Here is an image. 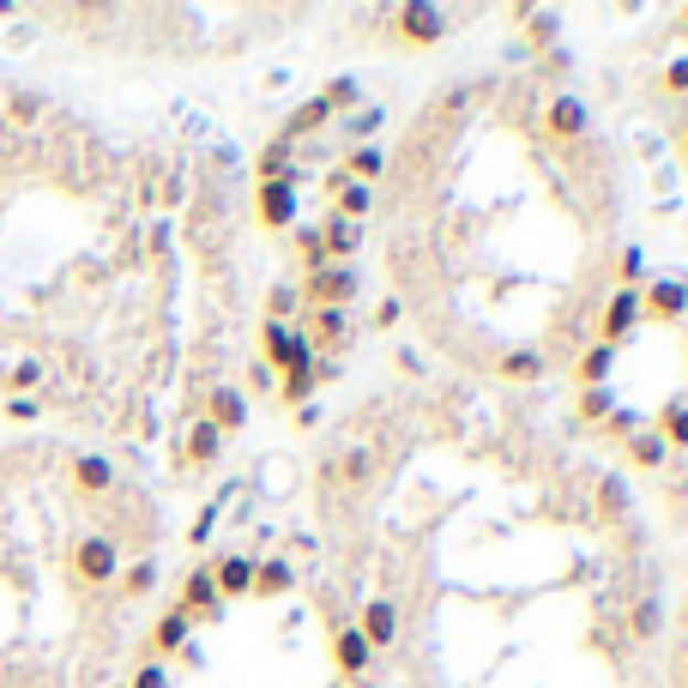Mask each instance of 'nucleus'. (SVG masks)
Returning <instances> with one entry per match:
<instances>
[{
  "label": "nucleus",
  "instance_id": "35",
  "mask_svg": "<svg viewBox=\"0 0 688 688\" xmlns=\"http://www.w3.org/2000/svg\"><path fill=\"white\" fill-rule=\"evenodd\" d=\"M151 585H158V562H151V556H139V562H121V592H127V598H146Z\"/></svg>",
  "mask_w": 688,
  "mask_h": 688
},
{
  "label": "nucleus",
  "instance_id": "25",
  "mask_svg": "<svg viewBox=\"0 0 688 688\" xmlns=\"http://www.w3.org/2000/svg\"><path fill=\"white\" fill-rule=\"evenodd\" d=\"M344 175H351V182H363V187H375L380 175H387V151L380 146H351V158L338 163Z\"/></svg>",
  "mask_w": 688,
  "mask_h": 688
},
{
  "label": "nucleus",
  "instance_id": "3",
  "mask_svg": "<svg viewBox=\"0 0 688 688\" xmlns=\"http://www.w3.org/2000/svg\"><path fill=\"white\" fill-rule=\"evenodd\" d=\"M260 363L272 368H309V363H321V356H314V344H309V333H297V326L290 321H260Z\"/></svg>",
  "mask_w": 688,
  "mask_h": 688
},
{
  "label": "nucleus",
  "instance_id": "12",
  "mask_svg": "<svg viewBox=\"0 0 688 688\" xmlns=\"http://www.w3.org/2000/svg\"><path fill=\"white\" fill-rule=\"evenodd\" d=\"M187 646H194V616H187L182 604H170L158 616V628H151V658H170V653L182 658Z\"/></svg>",
  "mask_w": 688,
  "mask_h": 688
},
{
  "label": "nucleus",
  "instance_id": "15",
  "mask_svg": "<svg viewBox=\"0 0 688 688\" xmlns=\"http://www.w3.org/2000/svg\"><path fill=\"white\" fill-rule=\"evenodd\" d=\"M333 375H338V368L326 363V356H321V363H309V368H290V375H278V399L302 411V405L314 399V387H321V380H333Z\"/></svg>",
  "mask_w": 688,
  "mask_h": 688
},
{
  "label": "nucleus",
  "instance_id": "45",
  "mask_svg": "<svg viewBox=\"0 0 688 688\" xmlns=\"http://www.w3.org/2000/svg\"><path fill=\"white\" fill-rule=\"evenodd\" d=\"M36 417H43L36 399H7V423H36Z\"/></svg>",
  "mask_w": 688,
  "mask_h": 688
},
{
  "label": "nucleus",
  "instance_id": "51",
  "mask_svg": "<svg viewBox=\"0 0 688 688\" xmlns=\"http://www.w3.org/2000/svg\"><path fill=\"white\" fill-rule=\"evenodd\" d=\"M682 24H688V7H682Z\"/></svg>",
  "mask_w": 688,
  "mask_h": 688
},
{
  "label": "nucleus",
  "instance_id": "43",
  "mask_svg": "<svg viewBox=\"0 0 688 688\" xmlns=\"http://www.w3.org/2000/svg\"><path fill=\"white\" fill-rule=\"evenodd\" d=\"M297 302H302V290H297V284H278L272 297H266V321H284V314L297 309Z\"/></svg>",
  "mask_w": 688,
  "mask_h": 688
},
{
  "label": "nucleus",
  "instance_id": "40",
  "mask_svg": "<svg viewBox=\"0 0 688 688\" xmlns=\"http://www.w3.org/2000/svg\"><path fill=\"white\" fill-rule=\"evenodd\" d=\"M380 121H387V109H375V104H368V109H356V115H351V127H344V133H351L356 146H368V139H375V127H380Z\"/></svg>",
  "mask_w": 688,
  "mask_h": 688
},
{
  "label": "nucleus",
  "instance_id": "6",
  "mask_svg": "<svg viewBox=\"0 0 688 688\" xmlns=\"http://www.w3.org/2000/svg\"><path fill=\"white\" fill-rule=\"evenodd\" d=\"M641 321H646V314H641V290H610V297H604V314H598V344L622 351Z\"/></svg>",
  "mask_w": 688,
  "mask_h": 688
},
{
  "label": "nucleus",
  "instance_id": "5",
  "mask_svg": "<svg viewBox=\"0 0 688 688\" xmlns=\"http://www.w3.org/2000/svg\"><path fill=\"white\" fill-rule=\"evenodd\" d=\"M393 31H399L405 49H436L441 36H448V12L429 7V0H405V7L393 12Z\"/></svg>",
  "mask_w": 688,
  "mask_h": 688
},
{
  "label": "nucleus",
  "instance_id": "29",
  "mask_svg": "<svg viewBox=\"0 0 688 688\" xmlns=\"http://www.w3.org/2000/svg\"><path fill=\"white\" fill-rule=\"evenodd\" d=\"M333 212H338V218H351V224H363L368 212H375V187H363V182H344L338 194H333Z\"/></svg>",
  "mask_w": 688,
  "mask_h": 688
},
{
  "label": "nucleus",
  "instance_id": "37",
  "mask_svg": "<svg viewBox=\"0 0 688 688\" xmlns=\"http://www.w3.org/2000/svg\"><path fill=\"white\" fill-rule=\"evenodd\" d=\"M641 429H646V417L628 411V405H616V411L604 417V436H610V441H628V436H641Z\"/></svg>",
  "mask_w": 688,
  "mask_h": 688
},
{
  "label": "nucleus",
  "instance_id": "39",
  "mask_svg": "<svg viewBox=\"0 0 688 688\" xmlns=\"http://www.w3.org/2000/svg\"><path fill=\"white\" fill-rule=\"evenodd\" d=\"M598 507H604V519H628V490H622V477H604Z\"/></svg>",
  "mask_w": 688,
  "mask_h": 688
},
{
  "label": "nucleus",
  "instance_id": "49",
  "mask_svg": "<svg viewBox=\"0 0 688 688\" xmlns=\"http://www.w3.org/2000/svg\"><path fill=\"white\" fill-rule=\"evenodd\" d=\"M7 12H12V7H7V0H0V19H7Z\"/></svg>",
  "mask_w": 688,
  "mask_h": 688
},
{
  "label": "nucleus",
  "instance_id": "1",
  "mask_svg": "<svg viewBox=\"0 0 688 688\" xmlns=\"http://www.w3.org/2000/svg\"><path fill=\"white\" fill-rule=\"evenodd\" d=\"M302 182H309V170L290 163L284 175H272V182L254 187V212H260L266 229H297L302 224Z\"/></svg>",
  "mask_w": 688,
  "mask_h": 688
},
{
  "label": "nucleus",
  "instance_id": "31",
  "mask_svg": "<svg viewBox=\"0 0 688 688\" xmlns=\"http://www.w3.org/2000/svg\"><path fill=\"white\" fill-rule=\"evenodd\" d=\"M556 36H562V12H550V7L526 12V43L531 49H556Z\"/></svg>",
  "mask_w": 688,
  "mask_h": 688
},
{
  "label": "nucleus",
  "instance_id": "4",
  "mask_svg": "<svg viewBox=\"0 0 688 688\" xmlns=\"http://www.w3.org/2000/svg\"><path fill=\"white\" fill-rule=\"evenodd\" d=\"M544 139L550 146H580L585 133H592V109H585V97H573V92H556L550 104H544Z\"/></svg>",
  "mask_w": 688,
  "mask_h": 688
},
{
  "label": "nucleus",
  "instance_id": "26",
  "mask_svg": "<svg viewBox=\"0 0 688 688\" xmlns=\"http://www.w3.org/2000/svg\"><path fill=\"white\" fill-rule=\"evenodd\" d=\"M218 459H224V436L206 423V417H200V423L187 429V465L206 471V465H218Z\"/></svg>",
  "mask_w": 688,
  "mask_h": 688
},
{
  "label": "nucleus",
  "instance_id": "22",
  "mask_svg": "<svg viewBox=\"0 0 688 688\" xmlns=\"http://www.w3.org/2000/svg\"><path fill=\"white\" fill-rule=\"evenodd\" d=\"M309 344H314V356H321V351H344V344H351V309H314Z\"/></svg>",
  "mask_w": 688,
  "mask_h": 688
},
{
  "label": "nucleus",
  "instance_id": "32",
  "mask_svg": "<svg viewBox=\"0 0 688 688\" xmlns=\"http://www.w3.org/2000/svg\"><path fill=\"white\" fill-rule=\"evenodd\" d=\"M297 254H302L309 272H326V266H333V254H326V241H321V224H297Z\"/></svg>",
  "mask_w": 688,
  "mask_h": 688
},
{
  "label": "nucleus",
  "instance_id": "30",
  "mask_svg": "<svg viewBox=\"0 0 688 688\" xmlns=\"http://www.w3.org/2000/svg\"><path fill=\"white\" fill-rule=\"evenodd\" d=\"M646 284H653V272H646V248H634V241H628V248L616 254V290H646Z\"/></svg>",
  "mask_w": 688,
  "mask_h": 688
},
{
  "label": "nucleus",
  "instance_id": "42",
  "mask_svg": "<svg viewBox=\"0 0 688 688\" xmlns=\"http://www.w3.org/2000/svg\"><path fill=\"white\" fill-rule=\"evenodd\" d=\"M127 688H170V665H163V658H146V665L133 670V682Z\"/></svg>",
  "mask_w": 688,
  "mask_h": 688
},
{
  "label": "nucleus",
  "instance_id": "48",
  "mask_svg": "<svg viewBox=\"0 0 688 688\" xmlns=\"http://www.w3.org/2000/svg\"><path fill=\"white\" fill-rule=\"evenodd\" d=\"M677 146H682V158H688V121L677 127Z\"/></svg>",
  "mask_w": 688,
  "mask_h": 688
},
{
  "label": "nucleus",
  "instance_id": "17",
  "mask_svg": "<svg viewBox=\"0 0 688 688\" xmlns=\"http://www.w3.org/2000/svg\"><path fill=\"white\" fill-rule=\"evenodd\" d=\"M321 241H326V254H333V266H351L356 254H363V224L326 212V218H321Z\"/></svg>",
  "mask_w": 688,
  "mask_h": 688
},
{
  "label": "nucleus",
  "instance_id": "8",
  "mask_svg": "<svg viewBox=\"0 0 688 688\" xmlns=\"http://www.w3.org/2000/svg\"><path fill=\"white\" fill-rule=\"evenodd\" d=\"M641 314L658 326H682L688 321V284L682 278H653V284L641 290Z\"/></svg>",
  "mask_w": 688,
  "mask_h": 688
},
{
  "label": "nucleus",
  "instance_id": "2",
  "mask_svg": "<svg viewBox=\"0 0 688 688\" xmlns=\"http://www.w3.org/2000/svg\"><path fill=\"white\" fill-rule=\"evenodd\" d=\"M67 568H73L79 585H109V580H121V544L104 538V531H85V538L73 544Z\"/></svg>",
  "mask_w": 688,
  "mask_h": 688
},
{
  "label": "nucleus",
  "instance_id": "14",
  "mask_svg": "<svg viewBox=\"0 0 688 688\" xmlns=\"http://www.w3.org/2000/svg\"><path fill=\"white\" fill-rule=\"evenodd\" d=\"M495 375H502L507 387H531V380H544V375H550V356H544L538 344H514V351H502Z\"/></svg>",
  "mask_w": 688,
  "mask_h": 688
},
{
  "label": "nucleus",
  "instance_id": "23",
  "mask_svg": "<svg viewBox=\"0 0 688 688\" xmlns=\"http://www.w3.org/2000/svg\"><path fill=\"white\" fill-rule=\"evenodd\" d=\"M610 368H616V351L592 338V344L580 351V363H573V380H580V393H592V387H610Z\"/></svg>",
  "mask_w": 688,
  "mask_h": 688
},
{
  "label": "nucleus",
  "instance_id": "33",
  "mask_svg": "<svg viewBox=\"0 0 688 688\" xmlns=\"http://www.w3.org/2000/svg\"><path fill=\"white\" fill-rule=\"evenodd\" d=\"M326 109H363V79H356V73H338V79H326Z\"/></svg>",
  "mask_w": 688,
  "mask_h": 688
},
{
  "label": "nucleus",
  "instance_id": "27",
  "mask_svg": "<svg viewBox=\"0 0 688 688\" xmlns=\"http://www.w3.org/2000/svg\"><path fill=\"white\" fill-rule=\"evenodd\" d=\"M368 465H375V453H368V448H351V453L326 459L321 477H326V483H363V477H368Z\"/></svg>",
  "mask_w": 688,
  "mask_h": 688
},
{
  "label": "nucleus",
  "instance_id": "36",
  "mask_svg": "<svg viewBox=\"0 0 688 688\" xmlns=\"http://www.w3.org/2000/svg\"><path fill=\"white\" fill-rule=\"evenodd\" d=\"M36 387H43V363H36V356H24V363L7 368V393H12V399H31Z\"/></svg>",
  "mask_w": 688,
  "mask_h": 688
},
{
  "label": "nucleus",
  "instance_id": "47",
  "mask_svg": "<svg viewBox=\"0 0 688 688\" xmlns=\"http://www.w3.org/2000/svg\"><path fill=\"white\" fill-rule=\"evenodd\" d=\"M248 387H254V393H272V387H278V375H272L266 363H254V368H248Z\"/></svg>",
  "mask_w": 688,
  "mask_h": 688
},
{
  "label": "nucleus",
  "instance_id": "46",
  "mask_svg": "<svg viewBox=\"0 0 688 688\" xmlns=\"http://www.w3.org/2000/svg\"><path fill=\"white\" fill-rule=\"evenodd\" d=\"M212 526H218V502L200 507V519H194V544H206V538H212Z\"/></svg>",
  "mask_w": 688,
  "mask_h": 688
},
{
  "label": "nucleus",
  "instance_id": "9",
  "mask_svg": "<svg viewBox=\"0 0 688 688\" xmlns=\"http://www.w3.org/2000/svg\"><path fill=\"white\" fill-rule=\"evenodd\" d=\"M175 604H182L194 622H224V598H218V585H212V562H194V568H187L182 598H175Z\"/></svg>",
  "mask_w": 688,
  "mask_h": 688
},
{
  "label": "nucleus",
  "instance_id": "19",
  "mask_svg": "<svg viewBox=\"0 0 688 688\" xmlns=\"http://www.w3.org/2000/svg\"><path fill=\"white\" fill-rule=\"evenodd\" d=\"M115 477H121V471H115V459H104V453H79V459H73V490H79V495H109Z\"/></svg>",
  "mask_w": 688,
  "mask_h": 688
},
{
  "label": "nucleus",
  "instance_id": "28",
  "mask_svg": "<svg viewBox=\"0 0 688 688\" xmlns=\"http://www.w3.org/2000/svg\"><path fill=\"white\" fill-rule=\"evenodd\" d=\"M653 429L665 436V448H670V453H682V448H688V399H670L665 411L653 417Z\"/></svg>",
  "mask_w": 688,
  "mask_h": 688
},
{
  "label": "nucleus",
  "instance_id": "11",
  "mask_svg": "<svg viewBox=\"0 0 688 688\" xmlns=\"http://www.w3.org/2000/svg\"><path fill=\"white\" fill-rule=\"evenodd\" d=\"M356 634H363L375 653H387V646L399 641V604H393V598H368V604L356 610Z\"/></svg>",
  "mask_w": 688,
  "mask_h": 688
},
{
  "label": "nucleus",
  "instance_id": "13",
  "mask_svg": "<svg viewBox=\"0 0 688 688\" xmlns=\"http://www.w3.org/2000/svg\"><path fill=\"white\" fill-rule=\"evenodd\" d=\"M206 423L229 441L241 423H248V393H241V387H229V380H218V387H212V399H206Z\"/></svg>",
  "mask_w": 688,
  "mask_h": 688
},
{
  "label": "nucleus",
  "instance_id": "10",
  "mask_svg": "<svg viewBox=\"0 0 688 688\" xmlns=\"http://www.w3.org/2000/svg\"><path fill=\"white\" fill-rule=\"evenodd\" d=\"M326 653H333V670H338L344 682L368 677V665H375V646L356 634V622H338V628H333V646H326Z\"/></svg>",
  "mask_w": 688,
  "mask_h": 688
},
{
  "label": "nucleus",
  "instance_id": "44",
  "mask_svg": "<svg viewBox=\"0 0 688 688\" xmlns=\"http://www.w3.org/2000/svg\"><path fill=\"white\" fill-rule=\"evenodd\" d=\"M399 321H405V302L399 297H380L375 302V321H368V326H375V333H393Z\"/></svg>",
  "mask_w": 688,
  "mask_h": 688
},
{
  "label": "nucleus",
  "instance_id": "21",
  "mask_svg": "<svg viewBox=\"0 0 688 688\" xmlns=\"http://www.w3.org/2000/svg\"><path fill=\"white\" fill-rule=\"evenodd\" d=\"M622 459H628L634 471H658V465H670V448H665V436H658V429L646 423L641 436L622 441Z\"/></svg>",
  "mask_w": 688,
  "mask_h": 688
},
{
  "label": "nucleus",
  "instance_id": "18",
  "mask_svg": "<svg viewBox=\"0 0 688 688\" xmlns=\"http://www.w3.org/2000/svg\"><path fill=\"white\" fill-rule=\"evenodd\" d=\"M212 585H218V598H248L254 592V556H218L212 562Z\"/></svg>",
  "mask_w": 688,
  "mask_h": 688
},
{
  "label": "nucleus",
  "instance_id": "50",
  "mask_svg": "<svg viewBox=\"0 0 688 688\" xmlns=\"http://www.w3.org/2000/svg\"><path fill=\"white\" fill-rule=\"evenodd\" d=\"M682 628H688V604H682Z\"/></svg>",
  "mask_w": 688,
  "mask_h": 688
},
{
  "label": "nucleus",
  "instance_id": "20",
  "mask_svg": "<svg viewBox=\"0 0 688 688\" xmlns=\"http://www.w3.org/2000/svg\"><path fill=\"white\" fill-rule=\"evenodd\" d=\"M297 592V568L284 562V556H266V562H254V592L248 598H290Z\"/></svg>",
  "mask_w": 688,
  "mask_h": 688
},
{
  "label": "nucleus",
  "instance_id": "7",
  "mask_svg": "<svg viewBox=\"0 0 688 688\" xmlns=\"http://www.w3.org/2000/svg\"><path fill=\"white\" fill-rule=\"evenodd\" d=\"M356 290H363V278H356L351 266H326V272L302 278V302H309V309H351Z\"/></svg>",
  "mask_w": 688,
  "mask_h": 688
},
{
  "label": "nucleus",
  "instance_id": "41",
  "mask_svg": "<svg viewBox=\"0 0 688 688\" xmlns=\"http://www.w3.org/2000/svg\"><path fill=\"white\" fill-rule=\"evenodd\" d=\"M658 92H665V97H688V55L665 61V73H658Z\"/></svg>",
  "mask_w": 688,
  "mask_h": 688
},
{
  "label": "nucleus",
  "instance_id": "34",
  "mask_svg": "<svg viewBox=\"0 0 688 688\" xmlns=\"http://www.w3.org/2000/svg\"><path fill=\"white\" fill-rule=\"evenodd\" d=\"M290 151H297V146H290V139H266V146H260V158H254V170H260V182H272V175H284L290 163H297V158H290Z\"/></svg>",
  "mask_w": 688,
  "mask_h": 688
},
{
  "label": "nucleus",
  "instance_id": "24",
  "mask_svg": "<svg viewBox=\"0 0 688 688\" xmlns=\"http://www.w3.org/2000/svg\"><path fill=\"white\" fill-rule=\"evenodd\" d=\"M628 634H634V641H658V634H665V598H658V592L634 598V610H628Z\"/></svg>",
  "mask_w": 688,
  "mask_h": 688
},
{
  "label": "nucleus",
  "instance_id": "38",
  "mask_svg": "<svg viewBox=\"0 0 688 688\" xmlns=\"http://www.w3.org/2000/svg\"><path fill=\"white\" fill-rule=\"evenodd\" d=\"M610 411H616V399H610V387H592V393H580V423H604Z\"/></svg>",
  "mask_w": 688,
  "mask_h": 688
},
{
  "label": "nucleus",
  "instance_id": "16",
  "mask_svg": "<svg viewBox=\"0 0 688 688\" xmlns=\"http://www.w3.org/2000/svg\"><path fill=\"white\" fill-rule=\"evenodd\" d=\"M326 127H333V109H326V97H321V92H314V97H302V104L284 115V133H278V139H290V146H297V139L326 133Z\"/></svg>",
  "mask_w": 688,
  "mask_h": 688
}]
</instances>
